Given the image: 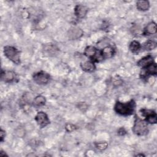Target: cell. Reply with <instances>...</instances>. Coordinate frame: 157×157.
<instances>
[{
	"label": "cell",
	"mask_w": 157,
	"mask_h": 157,
	"mask_svg": "<svg viewBox=\"0 0 157 157\" xmlns=\"http://www.w3.org/2000/svg\"><path fill=\"white\" fill-rule=\"evenodd\" d=\"M135 107L136 103L134 100H131L126 102L118 101L115 105L114 110L117 113L121 115L127 116L131 115L134 112Z\"/></svg>",
	"instance_id": "6da1fadb"
},
{
	"label": "cell",
	"mask_w": 157,
	"mask_h": 157,
	"mask_svg": "<svg viewBox=\"0 0 157 157\" xmlns=\"http://www.w3.org/2000/svg\"><path fill=\"white\" fill-rule=\"evenodd\" d=\"M4 55L15 64L20 63V52L15 47L12 46H5L4 47Z\"/></svg>",
	"instance_id": "7a4b0ae2"
},
{
	"label": "cell",
	"mask_w": 157,
	"mask_h": 157,
	"mask_svg": "<svg viewBox=\"0 0 157 157\" xmlns=\"http://www.w3.org/2000/svg\"><path fill=\"white\" fill-rule=\"evenodd\" d=\"M132 131L138 136H144L148 133V126L146 121L137 118L132 127Z\"/></svg>",
	"instance_id": "3957f363"
},
{
	"label": "cell",
	"mask_w": 157,
	"mask_h": 157,
	"mask_svg": "<svg viewBox=\"0 0 157 157\" xmlns=\"http://www.w3.org/2000/svg\"><path fill=\"white\" fill-rule=\"evenodd\" d=\"M84 54L95 62H99L104 59L101 52L93 46L86 47L85 49Z\"/></svg>",
	"instance_id": "277c9868"
},
{
	"label": "cell",
	"mask_w": 157,
	"mask_h": 157,
	"mask_svg": "<svg viewBox=\"0 0 157 157\" xmlns=\"http://www.w3.org/2000/svg\"><path fill=\"white\" fill-rule=\"evenodd\" d=\"M50 75L44 71H39L33 75L34 81L39 85H44L47 83L50 80Z\"/></svg>",
	"instance_id": "5b68a950"
},
{
	"label": "cell",
	"mask_w": 157,
	"mask_h": 157,
	"mask_svg": "<svg viewBox=\"0 0 157 157\" xmlns=\"http://www.w3.org/2000/svg\"><path fill=\"white\" fill-rule=\"evenodd\" d=\"M157 66L155 63H152L145 67H144L142 71L140 72V77L142 78H145L149 75H156L157 73Z\"/></svg>",
	"instance_id": "8992f818"
},
{
	"label": "cell",
	"mask_w": 157,
	"mask_h": 157,
	"mask_svg": "<svg viewBox=\"0 0 157 157\" xmlns=\"http://www.w3.org/2000/svg\"><path fill=\"white\" fill-rule=\"evenodd\" d=\"M35 120L41 128H44L50 123L47 115L44 112H39L35 117Z\"/></svg>",
	"instance_id": "52a82bcc"
},
{
	"label": "cell",
	"mask_w": 157,
	"mask_h": 157,
	"mask_svg": "<svg viewBox=\"0 0 157 157\" xmlns=\"http://www.w3.org/2000/svg\"><path fill=\"white\" fill-rule=\"evenodd\" d=\"M140 112L142 114L146 117V121L151 123V124H155L157 121L156 118V113L155 111L151 110H147V109H141Z\"/></svg>",
	"instance_id": "ba28073f"
},
{
	"label": "cell",
	"mask_w": 157,
	"mask_h": 157,
	"mask_svg": "<svg viewBox=\"0 0 157 157\" xmlns=\"http://www.w3.org/2000/svg\"><path fill=\"white\" fill-rule=\"evenodd\" d=\"M83 35V31L78 27H72L68 31V37L71 40L78 39Z\"/></svg>",
	"instance_id": "9c48e42d"
},
{
	"label": "cell",
	"mask_w": 157,
	"mask_h": 157,
	"mask_svg": "<svg viewBox=\"0 0 157 157\" xmlns=\"http://www.w3.org/2000/svg\"><path fill=\"white\" fill-rule=\"evenodd\" d=\"M1 79L6 82H12L16 78V74L11 71H2L1 74Z\"/></svg>",
	"instance_id": "30bf717a"
},
{
	"label": "cell",
	"mask_w": 157,
	"mask_h": 157,
	"mask_svg": "<svg viewBox=\"0 0 157 157\" xmlns=\"http://www.w3.org/2000/svg\"><path fill=\"white\" fill-rule=\"evenodd\" d=\"M88 12V8L83 5H77L74 9L75 15L78 18H83Z\"/></svg>",
	"instance_id": "8fae6325"
},
{
	"label": "cell",
	"mask_w": 157,
	"mask_h": 157,
	"mask_svg": "<svg viewBox=\"0 0 157 157\" xmlns=\"http://www.w3.org/2000/svg\"><path fill=\"white\" fill-rule=\"evenodd\" d=\"M101 53L104 59L110 58L113 56L115 53V49L112 46H106L101 51Z\"/></svg>",
	"instance_id": "7c38bea8"
},
{
	"label": "cell",
	"mask_w": 157,
	"mask_h": 157,
	"mask_svg": "<svg viewBox=\"0 0 157 157\" xmlns=\"http://www.w3.org/2000/svg\"><path fill=\"white\" fill-rule=\"evenodd\" d=\"M152 63H153V58L151 55H148L142 58H141L138 62H137V64L139 66L144 67H147V66H148L149 64H151Z\"/></svg>",
	"instance_id": "4fadbf2b"
},
{
	"label": "cell",
	"mask_w": 157,
	"mask_h": 157,
	"mask_svg": "<svg viewBox=\"0 0 157 157\" xmlns=\"http://www.w3.org/2000/svg\"><path fill=\"white\" fill-rule=\"evenodd\" d=\"M157 28L155 22L151 21L149 23L144 29V34H153L156 33Z\"/></svg>",
	"instance_id": "5bb4252c"
},
{
	"label": "cell",
	"mask_w": 157,
	"mask_h": 157,
	"mask_svg": "<svg viewBox=\"0 0 157 157\" xmlns=\"http://www.w3.org/2000/svg\"><path fill=\"white\" fill-rule=\"evenodd\" d=\"M81 68L86 72H92L95 69L94 64L90 61H86L80 64Z\"/></svg>",
	"instance_id": "9a60e30c"
},
{
	"label": "cell",
	"mask_w": 157,
	"mask_h": 157,
	"mask_svg": "<svg viewBox=\"0 0 157 157\" xmlns=\"http://www.w3.org/2000/svg\"><path fill=\"white\" fill-rule=\"evenodd\" d=\"M136 5L137 8L142 11H146L150 7V3L148 1H138Z\"/></svg>",
	"instance_id": "2e32d148"
},
{
	"label": "cell",
	"mask_w": 157,
	"mask_h": 157,
	"mask_svg": "<svg viewBox=\"0 0 157 157\" xmlns=\"http://www.w3.org/2000/svg\"><path fill=\"white\" fill-rule=\"evenodd\" d=\"M129 48L133 53H138L141 48V45L139 42L134 40L129 44Z\"/></svg>",
	"instance_id": "e0dca14e"
},
{
	"label": "cell",
	"mask_w": 157,
	"mask_h": 157,
	"mask_svg": "<svg viewBox=\"0 0 157 157\" xmlns=\"http://www.w3.org/2000/svg\"><path fill=\"white\" fill-rule=\"evenodd\" d=\"M156 47V43L152 40H147L143 45V47L146 50H151L155 48Z\"/></svg>",
	"instance_id": "ac0fdd59"
},
{
	"label": "cell",
	"mask_w": 157,
	"mask_h": 157,
	"mask_svg": "<svg viewBox=\"0 0 157 157\" xmlns=\"http://www.w3.org/2000/svg\"><path fill=\"white\" fill-rule=\"evenodd\" d=\"M46 102V99L45 98V97H44L43 96L39 95L36 96L33 101L34 104L36 106H42L44 105L45 104Z\"/></svg>",
	"instance_id": "d6986e66"
},
{
	"label": "cell",
	"mask_w": 157,
	"mask_h": 157,
	"mask_svg": "<svg viewBox=\"0 0 157 157\" xmlns=\"http://www.w3.org/2000/svg\"><path fill=\"white\" fill-rule=\"evenodd\" d=\"M47 47L45 49V50L47 52V53L50 54H53L55 53V52L57 51V48L55 45H47Z\"/></svg>",
	"instance_id": "ffe728a7"
},
{
	"label": "cell",
	"mask_w": 157,
	"mask_h": 157,
	"mask_svg": "<svg viewBox=\"0 0 157 157\" xmlns=\"http://www.w3.org/2000/svg\"><path fill=\"white\" fill-rule=\"evenodd\" d=\"M96 147L99 150H104L107 148V143H106V142H99V143L96 144Z\"/></svg>",
	"instance_id": "44dd1931"
},
{
	"label": "cell",
	"mask_w": 157,
	"mask_h": 157,
	"mask_svg": "<svg viewBox=\"0 0 157 157\" xmlns=\"http://www.w3.org/2000/svg\"><path fill=\"white\" fill-rule=\"evenodd\" d=\"M76 126L72 124H71V123H67L66 125V129L67 131L68 132H71V131H72L75 129H76Z\"/></svg>",
	"instance_id": "7402d4cb"
},
{
	"label": "cell",
	"mask_w": 157,
	"mask_h": 157,
	"mask_svg": "<svg viewBox=\"0 0 157 157\" xmlns=\"http://www.w3.org/2000/svg\"><path fill=\"white\" fill-rule=\"evenodd\" d=\"M126 133V130L123 128H120L118 130V134L120 136H123Z\"/></svg>",
	"instance_id": "603a6c76"
},
{
	"label": "cell",
	"mask_w": 157,
	"mask_h": 157,
	"mask_svg": "<svg viewBox=\"0 0 157 157\" xmlns=\"http://www.w3.org/2000/svg\"><path fill=\"white\" fill-rule=\"evenodd\" d=\"M1 140L2 141L3 140V139L4 137H5V135H6V133H5V131H3L2 129H1Z\"/></svg>",
	"instance_id": "cb8c5ba5"
}]
</instances>
